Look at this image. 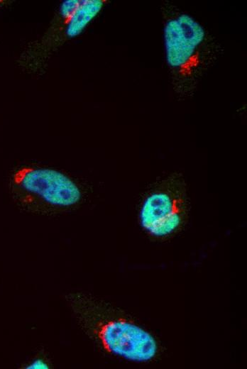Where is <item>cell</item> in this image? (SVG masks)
Masks as SVG:
<instances>
[{"mask_svg": "<svg viewBox=\"0 0 247 369\" xmlns=\"http://www.w3.org/2000/svg\"><path fill=\"white\" fill-rule=\"evenodd\" d=\"M163 38L166 62L176 82H192L204 62V28L190 14L178 13L165 21Z\"/></svg>", "mask_w": 247, "mask_h": 369, "instance_id": "1", "label": "cell"}, {"mask_svg": "<svg viewBox=\"0 0 247 369\" xmlns=\"http://www.w3.org/2000/svg\"><path fill=\"white\" fill-rule=\"evenodd\" d=\"M26 368L28 369H47L48 368V365L47 363L43 360L37 359L31 362L29 365H27Z\"/></svg>", "mask_w": 247, "mask_h": 369, "instance_id": "7", "label": "cell"}, {"mask_svg": "<svg viewBox=\"0 0 247 369\" xmlns=\"http://www.w3.org/2000/svg\"><path fill=\"white\" fill-rule=\"evenodd\" d=\"M184 200L172 190H155L145 198L139 212L141 227L148 234L164 238L180 226L184 216Z\"/></svg>", "mask_w": 247, "mask_h": 369, "instance_id": "4", "label": "cell"}, {"mask_svg": "<svg viewBox=\"0 0 247 369\" xmlns=\"http://www.w3.org/2000/svg\"><path fill=\"white\" fill-rule=\"evenodd\" d=\"M105 2L102 0H82L76 11L65 23L66 35L69 38H75L81 34L98 16Z\"/></svg>", "mask_w": 247, "mask_h": 369, "instance_id": "5", "label": "cell"}, {"mask_svg": "<svg viewBox=\"0 0 247 369\" xmlns=\"http://www.w3.org/2000/svg\"><path fill=\"white\" fill-rule=\"evenodd\" d=\"M82 0L64 1L60 7V14L65 23L76 11L82 4Z\"/></svg>", "mask_w": 247, "mask_h": 369, "instance_id": "6", "label": "cell"}, {"mask_svg": "<svg viewBox=\"0 0 247 369\" xmlns=\"http://www.w3.org/2000/svg\"><path fill=\"white\" fill-rule=\"evenodd\" d=\"M13 189L24 202L38 199L60 207L79 202L82 192L77 184L62 172L50 168L23 167L14 172Z\"/></svg>", "mask_w": 247, "mask_h": 369, "instance_id": "2", "label": "cell"}, {"mask_svg": "<svg viewBox=\"0 0 247 369\" xmlns=\"http://www.w3.org/2000/svg\"><path fill=\"white\" fill-rule=\"evenodd\" d=\"M92 332L107 352L134 362H148L158 351V342L148 331L124 318H106L93 324Z\"/></svg>", "mask_w": 247, "mask_h": 369, "instance_id": "3", "label": "cell"}]
</instances>
